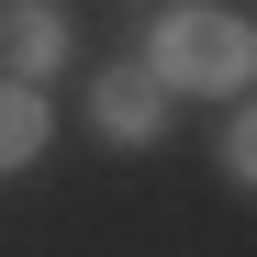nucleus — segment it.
<instances>
[{"label":"nucleus","mask_w":257,"mask_h":257,"mask_svg":"<svg viewBox=\"0 0 257 257\" xmlns=\"http://www.w3.org/2000/svg\"><path fill=\"white\" fill-rule=\"evenodd\" d=\"M146 78L157 90H246L257 78V34L235 12H168L146 34Z\"/></svg>","instance_id":"1"},{"label":"nucleus","mask_w":257,"mask_h":257,"mask_svg":"<svg viewBox=\"0 0 257 257\" xmlns=\"http://www.w3.org/2000/svg\"><path fill=\"white\" fill-rule=\"evenodd\" d=\"M56 56H67V12H56V0H0V78L34 90Z\"/></svg>","instance_id":"2"},{"label":"nucleus","mask_w":257,"mask_h":257,"mask_svg":"<svg viewBox=\"0 0 257 257\" xmlns=\"http://www.w3.org/2000/svg\"><path fill=\"white\" fill-rule=\"evenodd\" d=\"M90 123H101L112 146H157V123H168V90H157L146 67H101V78H90Z\"/></svg>","instance_id":"3"},{"label":"nucleus","mask_w":257,"mask_h":257,"mask_svg":"<svg viewBox=\"0 0 257 257\" xmlns=\"http://www.w3.org/2000/svg\"><path fill=\"white\" fill-rule=\"evenodd\" d=\"M34 157H45V101L0 78V168H34Z\"/></svg>","instance_id":"4"},{"label":"nucleus","mask_w":257,"mask_h":257,"mask_svg":"<svg viewBox=\"0 0 257 257\" xmlns=\"http://www.w3.org/2000/svg\"><path fill=\"white\" fill-rule=\"evenodd\" d=\"M224 168H235V179H246V190H257V101H246V112H235V123H224Z\"/></svg>","instance_id":"5"}]
</instances>
